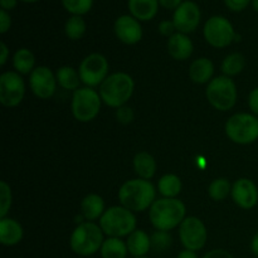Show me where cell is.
Returning <instances> with one entry per match:
<instances>
[{
    "mask_svg": "<svg viewBox=\"0 0 258 258\" xmlns=\"http://www.w3.org/2000/svg\"><path fill=\"white\" fill-rule=\"evenodd\" d=\"M155 188L145 179H133L121 185L118 201L121 206L131 212H143L153 206L155 201Z\"/></svg>",
    "mask_w": 258,
    "mask_h": 258,
    "instance_id": "obj_1",
    "label": "cell"
},
{
    "mask_svg": "<svg viewBox=\"0 0 258 258\" xmlns=\"http://www.w3.org/2000/svg\"><path fill=\"white\" fill-rule=\"evenodd\" d=\"M185 206L176 198H163L150 207L149 217L158 231H171L185 219Z\"/></svg>",
    "mask_w": 258,
    "mask_h": 258,
    "instance_id": "obj_2",
    "label": "cell"
},
{
    "mask_svg": "<svg viewBox=\"0 0 258 258\" xmlns=\"http://www.w3.org/2000/svg\"><path fill=\"white\" fill-rule=\"evenodd\" d=\"M134 88L135 83L131 76L123 72L112 73L101 83V100L110 107L120 108L130 100Z\"/></svg>",
    "mask_w": 258,
    "mask_h": 258,
    "instance_id": "obj_3",
    "label": "cell"
},
{
    "mask_svg": "<svg viewBox=\"0 0 258 258\" xmlns=\"http://www.w3.org/2000/svg\"><path fill=\"white\" fill-rule=\"evenodd\" d=\"M100 227L108 237L121 238L136 231V217L125 207H111L100 218Z\"/></svg>",
    "mask_w": 258,
    "mask_h": 258,
    "instance_id": "obj_4",
    "label": "cell"
},
{
    "mask_svg": "<svg viewBox=\"0 0 258 258\" xmlns=\"http://www.w3.org/2000/svg\"><path fill=\"white\" fill-rule=\"evenodd\" d=\"M103 232L93 222H85L77 226L70 239L72 251L78 256L87 257L100 251L103 244Z\"/></svg>",
    "mask_w": 258,
    "mask_h": 258,
    "instance_id": "obj_5",
    "label": "cell"
},
{
    "mask_svg": "<svg viewBox=\"0 0 258 258\" xmlns=\"http://www.w3.org/2000/svg\"><path fill=\"white\" fill-rule=\"evenodd\" d=\"M226 134L239 145L254 143L258 139V117L252 113H236L227 121Z\"/></svg>",
    "mask_w": 258,
    "mask_h": 258,
    "instance_id": "obj_6",
    "label": "cell"
},
{
    "mask_svg": "<svg viewBox=\"0 0 258 258\" xmlns=\"http://www.w3.org/2000/svg\"><path fill=\"white\" fill-rule=\"evenodd\" d=\"M206 95L209 103L216 110L228 111L236 105L237 88L231 78L227 76H221L208 83Z\"/></svg>",
    "mask_w": 258,
    "mask_h": 258,
    "instance_id": "obj_7",
    "label": "cell"
},
{
    "mask_svg": "<svg viewBox=\"0 0 258 258\" xmlns=\"http://www.w3.org/2000/svg\"><path fill=\"white\" fill-rule=\"evenodd\" d=\"M101 110V96L91 87L78 88L73 92L72 113L80 122L95 120Z\"/></svg>",
    "mask_w": 258,
    "mask_h": 258,
    "instance_id": "obj_8",
    "label": "cell"
},
{
    "mask_svg": "<svg viewBox=\"0 0 258 258\" xmlns=\"http://www.w3.org/2000/svg\"><path fill=\"white\" fill-rule=\"evenodd\" d=\"M204 38L212 47L224 48L236 39V33L233 25L227 18L214 15L204 24Z\"/></svg>",
    "mask_w": 258,
    "mask_h": 258,
    "instance_id": "obj_9",
    "label": "cell"
},
{
    "mask_svg": "<svg viewBox=\"0 0 258 258\" xmlns=\"http://www.w3.org/2000/svg\"><path fill=\"white\" fill-rule=\"evenodd\" d=\"M81 81L88 87L101 85L108 77V62L101 53H91L81 62L80 68Z\"/></svg>",
    "mask_w": 258,
    "mask_h": 258,
    "instance_id": "obj_10",
    "label": "cell"
},
{
    "mask_svg": "<svg viewBox=\"0 0 258 258\" xmlns=\"http://www.w3.org/2000/svg\"><path fill=\"white\" fill-rule=\"evenodd\" d=\"M179 237L185 249L199 251L207 243V228L203 222L197 217H188L179 226Z\"/></svg>",
    "mask_w": 258,
    "mask_h": 258,
    "instance_id": "obj_11",
    "label": "cell"
},
{
    "mask_svg": "<svg viewBox=\"0 0 258 258\" xmlns=\"http://www.w3.org/2000/svg\"><path fill=\"white\" fill-rule=\"evenodd\" d=\"M25 85L18 72H5L0 76V102L5 107H15L23 101Z\"/></svg>",
    "mask_w": 258,
    "mask_h": 258,
    "instance_id": "obj_12",
    "label": "cell"
},
{
    "mask_svg": "<svg viewBox=\"0 0 258 258\" xmlns=\"http://www.w3.org/2000/svg\"><path fill=\"white\" fill-rule=\"evenodd\" d=\"M173 22L178 32L191 33L197 29L201 22V9L198 4L191 0H185L175 9Z\"/></svg>",
    "mask_w": 258,
    "mask_h": 258,
    "instance_id": "obj_13",
    "label": "cell"
},
{
    "mask_svg": "<svg viewBox=\"0 0 258 258\" xmlns=\"http://www.w3.org/2000/svg\"><path fill=\"white\" fill-rule=\"evenodd\" d=\"M29 85L33 93L42 100L50 98L55 92L57 87V77L53 75L52 71L45 66L34 68L30 73Z\"/></svg>",
    "mask_w": 258,
    "mask_h": 258,
    "instance_id": "obj_14",
    "label": "cell"
},
{
    "mask_svg": "<svg viewBox=\"0 0 258 258\" xmlns=\"http://www.w3.org/2000/svg\"><path fill=\"white\" fill-rule=\"evenodd\" d=\"M232 199L243 209H252L258 203L256 184L247 178H241L232 185Z\"/></svg>",
    "mask_w": 258,
    "mask_h": 258,
    "instance_id": "obj_15",
    "label": "cell"
},
{
    "mask_svg": "<svg viewBox=\"0 0 258 258\" xmlns=\"http://www.w3.org/2000/svg\"><path fill=\"white\" fill-rule=\"evenodd\" d=\"M116 37L125 44H136L143 38V28L133 15H121L115 22Z\"/></svg>",
    "mask_w": 258,
    "mask_h": 258,
    "instance_id": "obj_16",
    "label": "cell"
},
{
    "mask_svg": "<svg viewBox=\"0 0 258 258\" xmlns=\"http://www.w3.org/2000/svg\"><path fill=\"white\" fill-rule=\"evenodd\" d=\"M169 54L176 60H185L193 53V42L184 33H174L168 40Z\"/></svg>",
    "mask_w": 258,
    "mask_h": 258,
    "instance_id": "obj_17",
    "label": "cell"
},
{
    "mask_svg": "<svg viewBox=\"0 0 258 258\" xmlns=\"http://www.w3.org/2000/svg\"><path fill=\"white\" fill-rule=\"evenodd\" d=\"M23 227L13 218L0 219V242L4 246H15L23 239Z\"/></svg>",
    "mask_w": 258,
    "mask_h": 258,
    "instance_id": "obj_18",
    "label": "cell"
},
{
    "mask_svg": "<svg viewBox=\"0 0 258 258\" xmlns=\"http://www.w3.org/2000/svg\"><path fill=\"white\" fill-rule=\"evenodd\" d=\"M126 246H127L128 253L133 254L134 257H144L150 251L151 238L146 232L136 229L128 236Z\"/></svg>",
    "mask_w": 258,
    "mask_h": 258,
    "instance_id": "obj_19",
    "label": "cell"
},
{
    "mask_svg": "<svg viewBox=\"0 0 258 258\" xmlns=\"http://www.w3.org/2000/svg\"><path fill=\"white\" fill-rule=\"evenodd\" d=\"M214 73V66L208 58H198L194 60L189 67V77L193 82L203 85L211 82V78Z\"/></svg>",
    "mask_w": 258,
    "mask_h": 258,
    "instance_id": "obj_20",
    "label": "cell"
},
{
    "mask_svg": "<svg viewBox=\"0 0 258 258\" xmlns=\"http://www.w3.org/2000/svg\"><path fill=\"white\" fill-rule=\"evenodd\" d=\"M131 15L139 20H150L158 13L159 0H128Z\"/></svg>",
    "mask_w": 258,
    "mask_h": 258,
    "instance_id": "obj_21",
    "label": "cell"
},
{
    "mask_svg": "<svg viewBox=\"0 0 258 258\" xmlns=\"http://www.w3.org/2000/svg\"><path fill=\"white\" fill-rule=\"evenodd\" d=\"M81 212L88 222L95 221L105 213V202L97 194H88L81 202Z\"/></svg>",
    "mask_w": 258,
    "mask_h": 258,
    "instance_id": "obj_22",
    "label": "cell"
},
{
    "mask_svg": "<svg viewBox=\"0 0 258 258\" xmlns=\"http://www.w3.org/2000/svg\"><path fill=\"white\" fill-rule=\"evenodd\" d=\"M134 169H135V173L140 176V179L149 180L155 175V159L151 154L141 151V153L136 154L135 158H134Z\"/></svg>",
    "mask_w": 258,
    "mask_h": 258,
    "instance_id": "obj_23",
    "label": "cell"
},
{
    "mask_svg": "<svg viewBox=\"0 0 258 258\" xmlns=\"http://www.w3.org/2000/svg\"><path fill=\"white\" fill-rule=\"evenodd\" d=\"M55 77H57L58 85L62 88H64V90L76 91L80 88V72H77L73 67L64 66V67L58 68L57 73H55Z\"/></svg>",
    "mask_w": 258,
    "mask_h": 258,
    "instance_id": "obj_24",
    "label": "cell"
},
{
    "mask_svg": "<svg viewBox=\"0 0 258 258\" xmlns=\"http://www.w3.org/2000/svg\"><path fill=\"white\" fill-rule=\"evenodd\" d=\"M34 54L27 48H20L13 57V66L19 75H28L34 71Z\"/></svg>",
    "mask_w": 258,
    "mask_h": 258,
    "instance_id": "obj_25",
    "label": "cell"
},
{
    "mask_svg": "<svg viewBox=\"0 0 258 258\" xmlns=\"http://www.w3.org/2000/svg\"><path fill=\"white\" fill-rule=\"evenodd\" d=\"M100 251L102 258H126L128 252L125 242L115 237H108L103 242Z\"/></svg>",
    "mask_w": 258,
    "mask_h": 258,
    "instance_id": "obj_26",
    "label": "cell"
},
{
    "mask_svg": "<svg viewBox=\"0 0 258 258\" xmlns=\"http://www.w3.org/2000/svg\"><path fill=\"white\" fill-rule=\"evenodd\" d=\"M158 189L164 198H175L181 191V180L175 174H165L159 180Z\"/></svg>",
    "mask_w": 258,
    "mask_h": 258,
    "instance_id": "obj_27",
    "label": "cell"
},
{
    "mask_svg": "<svg viewBox=\"0 0 258 258\" xmlns=\"http://www.w3.org/2000/svg\"><path fill=\"white\" fill-rule=\"evenodd\" d=\"M246 60L241 53H232V54L227 55L224 60L222 62L221 70L227 77H232V76H237L243 71Z\"/></svg>",
    "mask_w": 258,
    "mask_h": 258,
    "instance_id": "obj_28",
    "label": "cell"
},
{
    "mask_svg": "<svg viewBox=\"0 0 258 258\" xmlns=\"http://www.w3.org/2000/svg\"><path fill=\"white\" fill-rule=\"evenodd\" d=\"M232 193V185L228 179L218 178L209 184L208 194L213 201H224Z\"/></svg>",
    "mask_w": 258,
    "mask_h": 258,
    "instance_id": "obj_29",
    "label": "cell"
},
{
    "mask_svg": "<svg viewBox=\"0 0 258 258\" xmlns=\"http://www.w3.org/2000/svg\"><path fill=\"white\" fill-rule=\"evenodd\" d=\"M66 35L71 40H78L83 37L86 32V23L81 15H72L68 18L64 25Z\"/></svg>",
    "mask_w": 258,
    "mask_h": 258,
    "instance_id": "obj_30",
    "label": "cell"
},
{
    "mask_svg": "<svg viewBox=\"0 0 258 258\" xmlns=\"http://www.w3.org/2000/svg\"><path fill=\"white\" fill-rule=\"evenodd\" d=\"M93 0H62V4L71 14H86L92 8Z\"/></svg>",
    "mask_w": 258,
    "mask_h": 258,
    "instance_id": "obj_31",
    "label": "cell"
},
{
    "mask_svg": "<svg viewBox=\"0 0 258 258\" xmlns=\"http://www.w3.org/2000/svg\"><path fill=\"white\" fill-rule=\"evenodd\" d=\"M151 238V247L158 252H164L169 249L173 243V238L166 231H156L153 233Z\"/></svg>",
    "mask_w": 258,
    "mask_h": 258,
    "instance_id": "obj_32",
    "label": "cell"
},
{
    "mask_svg": "<svg viewBox=\"0 0 258 258\" xmlns=\"http://www.w3.org/2000/svg\"><path fill=\"white\" fill-rule=\"evenodd\" d=\"M12 206V189L7 181H0V218H5Z\"/></svg>",
    "mask_w": 258,
    "mask_h": 258,
    "instance_id": "obj_33",
    "label": "cell"
},
{
    "mask_svg": "<svg viewBox=\"0 0 258 258\" xmlns=\"http://www.w3.org/2000/svg\"><path fill=\"white\" fill-rule=\"evenodd\" d=\"M116 117H117L118 122L123 123V125H127V123L133 122L134 120V112L130 107L127 106H122V107L117 108V112H116Z\"/></svg>",
    "mask_w": 258,
    "mask_h": 258,
    "instance_id": "obj_34",
    "label": "cell"
},
{
    "mask_svg": "<svg viewBox=\"0 0 258 258\" xmlns=\"http://www.w3.org/2000/svg\"><path fill=\"white\" fill-rule=\"evenodd\" d=\"M174 30L176 29L173 20H163V22L159 24V32H160V34L165 35V37L170 38L171 35L174 34Z\"/></svg>",
    "mask_w": 258,
    "mask_h": 258,
    "instance_id": "obj_35",
    "label": "cell"
},
{
    "mask_svg": "<svg viewBox=\"0 0 258 258\" xmlns=\"http://www.w3.org/2000/svg\"><path fill=\"white\" fill-rule=\"evenodd\" d=\"M10 25H12V18L8 14L7 10L2 9L0 10V33H3V34L7 33Z\"/></svg>",
    "mask_w": 258,
    "mask_h": 258,
    "instance_id": "obj_36",
    "label": "cell"
},
{
    "mask_svg": "<svg viewBox=\"0 0 258 258\" xmlns=\"http://www.w3.org/2000/svg\"><path fill=\"white\" fill-rule=\"evenodd\" d=\"M224 2L229 9L234 10V12H241L249 4L251 0H224Z\"/></svg>",
    "mask_w": 258,
    "mask_h": 258,
    "instance_id": "obj_37",
    "label": "cell"
},
{
    "mask_svg": "<svg viewBox=\"0 0 258 258\" xmlns=\"http://www.w3.org/2000/svg\"><path fill=\"white\" fill-rule=\"evenodd\" d=\"M248 106L253 115L258 116V87L251 91L248 96Z\"/></svg>",
    "mask_w": 258,
    "mask_h": 258,
    "instance_id": "obj_38",
    "label": "cell"
},
{
    "mask_svg": "<svg viewBox=\"0 0 258 258\" xmlns=\"http://www.w3.org/2000/svg\"><path fill=\"white\" fill-rule=\"evenodd\" d=\"M203 258H233V256L226 249H213L204 254Z\"/></svg>",
    "mask_w": 258,
    "mask_h": 258,
    "instance_id": "obj_39",
    "label": "cell"
},
{
    "mask_svg": "<svg viewBox=\"0 0 258 258\" xmlns=\"http://www.w3.org/2000/svg\"><path fill=\"white\" fill-rule=\"evenodd\" d=\"M181 3H183L181 0H159V4H161L166 9H176Z\"/></svg>",
    "mask_w": 258,
    "mask_h": 258,
    "instance_id": "obj_40",
    "label": "cell"
},
{
    "mask_svg": "<svg viewBox=\"0 0 258 258\" xmlns=\"http://www.w3.org/2000/svg\"><path fill=\"white\" fill-rule=\"evenodd\" d=\"M0 52H2V55H0V66H4L5 63H7V59H8V54H9V49H8L7 44H5L4 42L0 43Z\"/></svg>",
    "mask_w": 258,
    "mask_h": 258,
    "instance_id": "obj_41",
    "label": "cell"
},
{
    "mask_svg": "<svg viewBox=\"0 0 258 258\" xmlns=\"http://www.w3.org/2000/svg\"><path fill=\"white\" fill-rule=\"evenodd\" d=\"M17 2L18 0H0V5H2V9L10 10L17 7Z\"/></svg>",
    "mask_w": 258,
    "mask_h": 258,
    "instance_id": "obj_42",
    "label": "cell"
},
{
    "mask_svg": "<svg viewBox=\"0 0 258 258\" xmlns=\"http://www.w3.org/2000/svg\"><path fill=\"white\" fill-rule=\"evenodd\" d=\"M176 258H198V256H197V253L194 251H190V249H184V251H181L180 253L178 254V257Z\"/></svg>",
    "mask_w": 258,
    "mask_h": 258,
    "instance_id": "obj_43",
    "label": "cell"
},
{
    "mask_svg": "<svg viewBox=\"0 0 258 258\" xmlns=\"http://www.w3.org/2000/svg\"><path fill=\"white\" fill-rule=\"evenodd\" d=\"M251 249H252V253H253L256 257H258V232L254 234L253 238H252Z\"/></svg>",
    "mask_w": 258,
    "mask_h": 258,
    "instance_id": "obj_44",
    "label": "cell"
},
{
    "mask_svg": "<svg viewBox=\"0 0 258 258\" xmlns=\"http://www.w3.org/2000/svg\"><path fill=\"white\" fill-rule=\"evenodd\" d=\"M252 5H253V9L258 12V0H252Z\"/></svg>",
    "mask_w": 258,
    "mask_h": 258,
    "instance_id": "obj_45",
    "label": "cell"
},
{
    "mask_svg": "<svg viewBox=\"0 0 258 258\" xmlns=\"http://www.w3.org/2000/svg\"><path fill=\"white\" fill-rule=\"evenodd\" d=\"M22 2H25V3H34V2H38V0H22Z\"/></svg>",
    "mask_w": 258,
    "mask_h": 258,
    "instance_id": "obj_46",
    "label": "cell"
},
{
    "mask_svg": "<svg viewBox=\"0 0 258 258\" xmlns=\"http://www.w3.org/2000/svg\"><path fill=\"white\" fill-rule=\"evenodd\" d=\"M134 258H149V257H145V256H144V257H134Z\"/></svg>",
    "mask_w": 258,
    "mask_h": 258,
    "instance_id": "obj_47",
    "label": "cell"
}]
</instances>
